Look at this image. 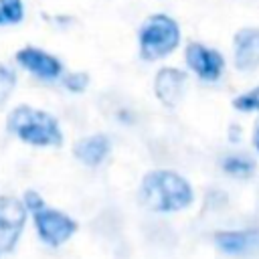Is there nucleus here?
<instances>
[{"instance_id": "7", "label": "nucleus", "mask_w": 259, "mask_h": 259, "mask_svg": "<svg viewBox=\"0 0 259 259\" xmlns=\"http://www.w3.org/2000/svg\"><path fill=\"white\" fill-rule=\"evenodd\" d=\"M14 59L24 71H28L30 75H34L40 81H55L63 75V63L55 55H51L42 49L22 47L14 55Z\"/></svg>"}, {"instance_id": "11", "label": "nucleus", "mask_w": 259, "mask_h": 259, "mask_svg": "<svg viewBox=\"0 0 259 259\" xmlns=\"http://www.w3.org/2000/svg\"><path fill=\"white\" fill-rule=\"evenodd\" d=\"M109 150H111L109 138L103 134H95V136H87V138L79 140L73 148V154L85 166H99L107 158Z\"/></svg>"}, {"instance_id": "13", "label": "nucleus", "mask_w": 259, "mask_h": 259, "mask_svg": "<svg viewBox=\"0 0 259 259\" xmlns=\"http://www.w3.org/2000/svg\"><path fill=\"white\" fill-rule=\"evenodd\" d=\"M0 12L6 24H18L24 18L22 0H0Z\"/></svg>"}, {"instance_id": "5", "label": "nucleus", "mask_w": 259, "mask_h": 259, "mask_svg": "<svg viewBox=\"0 0 259 259\" xmlns=\"http://www.w3.org/2000/svg\"><path fill=\"white\" fill-rule=\"evenodd\" d=\"M26 223V208L14 196H0V255L14 249Z\"/></svg>"}, {"instance_id": "12", "label": "nucleus", "mask_w": 259, "mask_h": 259, "mask_svg": "<svg viewBox=\"0 0 259 259\" xmlns=\"http://www.w3.org/2000/svg\"><path fill=\"white\" fill-rule=\"evenodd\" d=\"M221 168L227 172V174H231V176H237V178H247V176H251L253 174V170H255V162H253V158L251 156H247V154H229V156H225L223 160H221Z\"/></svg>"}, {"instance_id": "8", "label": "nucleus", "mask_w": 259, "mask_h": 259, "mask_svg": "<svg viewBox=\"0 0 259 259\" xmlns=\"http://www.w3.org/2000/svg\"><path fill=\"white\" fill-rule=\"evenodd\" d=\"M186 87V73L174 67H164L156 73L154 81V91L156 97L166 105V107H176L184 95Z\"/></svg>"}, {"instance_id": "6", "label": "nucleus", "mask_w": 259, "mask_h": 259, "mask_svg": "<svg viewBox=\"0 0 259 259\" xmlns=\"http://www.w3.org/2000/svg\"><path fill=\"white\" fill-rule=\"evenodd\" d=\"M184 59H186L188 69L196 77H200L202 81H208V83L219 81V77L225 71V59H223V55L219 51L210 49V47H204L202 42H190L186 47Z\"/></svg>"}, {"instance_id": "15", "label": "nucleus", "mask_w": 259, "mask_h": 259, "mask_svg": "<svg viewBox=\"0 0 259 259\" xmlns=\"http://www.w3.org/2000/svg\"><path fill=\"white\" fill-rule=\"evenodd\" d=\"M14 85H16V73L10 67L0 63V105L8 99V95L12 93Z\"/></svg>"}, {"instance_id": "3", "label": "nucleus", "mask_w": 259, "mask_h": 259, "mask_svg": "<svg viewBox=\"0 0 259 259\" xmlns=\"http://www.w3.org/2000/svg\"><path fill=\"white\" fill-rule=\"evenodd\" d=\"M140 55L144 61L168 57L180 42V26L168 14H152L140 26Z\"/></svg>"}, {"instance_id": "17", "label": "nucleus", "mask_w": 259, "mask_h": 259, "mask_svg": "<svg viewBox=\"0 0 259 259\" xmlns=\"http://www.w3.org/2000/svg\"><path fill=\"white\" fill-rule=\"evenodd\" d=\"M22 204H24V208L30 210V212H36V210L45 208V200H42V196H40L38 192H34V190H26V192H24Z\"/></svg>"}, {"instance_id": "9", "label": "nucleus", "mask_w": 259, "mask_h": 259, "mask_svg": "<svg viewBox=\"0 0 259 259\" xmlns=\"http://www.w3.org/2000/svg\"><path fill=\"white\" fill-rule=\"evenodd\" d=\"M235 67L239 71L259 69V28H243L235 34Z\"/></svg>"}, {"instance_id": "20", "label": "nucleus", "mask_w": 259, "mask_h": 259, "mask_svg": "<svg viewBox=\"0 0 259 259\" xmlns=\"http://www.w3.org/2000/svg\"><path fill=\"white\" fill-rule=\"evenodd\" d=\"M6 22H4V18H2V12H0V26H4Z\"/></svg>"}, {"instance_id": "4", "label": "nucleus", "mask_w": 259, "mask_h": 259, "mask_svg": "<svg viewBox=\"0 0 259 259\" xmlns=\"http://www.w3.org/2000/svg\"><path fill=\"white\" fill-rule=\"evenodd\" d=\"M32 217H34V227H36L38 237L51 247L63 245L77 231V223L69 214L55 210V208L45 206V208L32 212Z\"/></svg>"}, {"instance_id": "16", "label": "nucleus", "mask_w": 259, "mask_h": 259, "mask_svg": "<svg viewBox=\"0 0 259 259\" xmlns=\"http://www.w3.org/2000/svg\"><path fill=\"white\" fill-rule=\"evenodd\" d=\"M89 85V77L85 73H69L63 77V87L71 93H81Z\"/></svg>"}, {"instance_id": "1", "label": "nucleus", "mask_w": 259, "mask_h": 259, "mask_svg": "<svg viewBox=\"0 0 259 259\" xmlns=\"http://www.w3.org/2000/svg\"><path fill=\"white\" fill-rule=\"evenodd\" d=\"M140 198L156 212H174L186 208L194 194L184 176L172 170H152L142 180Z\"/></svg>"}, {"instance_id": "14", "label": "nucleus", "mask_w": 259, "mask_h": 259, "mask_svg": "<svg viewBox=\"0 0 259 259\" xmlns=\"http://www.w3.org/2000/svg\"><path fill=\"white\" fill-rule=\"evenodd\" d=\"M233 107L237 111H259V87L249 89L247 93H241L233 99Z\"/></svg>"}, {"instance_id": "18", "label": "nucleus", "mask_w": 259, "mask_h": 259, "mask_svg": "<svg viewBox=\"0 0 259 259\" xmlns=\"http://www.w3.org/2000/svg\"><path fill=\"white\" fill-rule=\"evenodd\" d=\"M239 138H241L239 125H231V130H229V140H231V142H239Z\"/></svg>"}, {"instance_id": "2", "label": "nucleus", "mask_w": 259, "mask_h": 259, "mask_svg": "<svg viewBox=\"0 0 259 259\" xmlns=\"http://www.w3.org/2000/svg\"><path fill=\"white\" fill-rule=\"evenodd\" d=\"M6 127L24 144L47 148V146H61L63 132L59 121L42 109L30 105H18L10 111L6 119Z\"/></svg>"}, {"instance_id": "10", "label": "nucleus", "mask_w": 259, "mask_h": 259, "mask_svg": "<svg viewBox=\"0 0 259 259\" xmlns=\"http://www.w3.org/2000/svg\"><path fill=\"white\" fill-rule=\"evenodd\" d=\"M214 243L229 255H257L259 231H221L214 235Z\"/></svg>"}, {"instance_id": "19", "label": "nucleus", "mask_w": 259, "mask_h": 259, "mask_svg": "<svg viewBox=\"0 0 259 259\" xmlns=\"http://www.w3.org/2000/svg\"><path fill=\"white\" fill-rule=\"evenodd\" d=\"M253 146L259 152V119L255 121V127H253Z\"/></svg>"}]
</instances>
